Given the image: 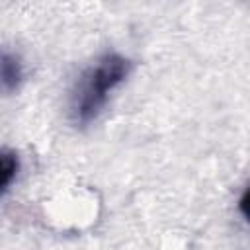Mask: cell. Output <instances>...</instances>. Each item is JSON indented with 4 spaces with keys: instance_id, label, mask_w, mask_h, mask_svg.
<instances>
[{
    "instance_id": "1",
    "label": "cell",
    "mask_w": 250,
    "mask_h": 250,
    "mask_svg": "<svg viewBox=\"0 0 250 250\" xmlns=\"http://www.w3.org/2000/svg\"><path fill=\"white\" fill-rule=\"evenodd\" d=\"M131 72V61L119 53L100 57L76 82L70 98L72 119L80 125L90 123L100 115L111 92L125 82Z\"/></svg>"
},
{
    "instance_id": "2",
    "label": "cell",
    "mask_w": 250,
    "mask_h": 250,
    "mask_svg": "<svg viewBox=\"0 0 250 250\" xmlns=\"http://www.w3.org/2000/svg\"><path fill=\"white\" fill-rule=\"evenodd\" d=\"M21 80V64L10 53L2 55V86L4 90H14Z\"/></svg>"
},
{
    "instance_id": "3",
    "label": "cell",
    "mask_w": 250,
    "mask_h": 250,
    "mask_svg": "<svg viewBox=\"0 0 250 250\" xmlns=\"http://www.w3.org/2000/svg\"><path fill=\"white\" fill-rule=\"evenodd\" d=\"M0 160H2V191H6L18 174V156L4 150Z\"/></svg>"
},
{
    "instance_id": "4",
    "label": "cell",
    "mask_w": 250,
    "mask_h": 250,
    "mask_svg": "<svg viewBox=\"0 0 250 250\" xmlns=\"http://www.w3.org/2000/svg\"><path fill=\"white\" fill-rule=\"evenodd\" d=\"M238 209H240V213L246 217V221L250 223V188L242 193V197H240V203H238Z\"/></svg>"
}]
</instances>
